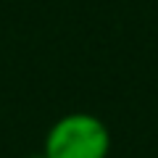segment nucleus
<instances>
[{
	"mask_svg": "<svg viewBox=\"0 0 158 158\" xmlns=\"http://www.w3.org/2000/svg\"><path fill=\"white\" fill-rule=\"evenodd\" d=\"M29 158H45V156H42V153H37V156H29Z\"/></svg>",
	"mask_w": 158,
	"mask_h": 158,
	"instance_id": "f03ea898",
	"label": "nucleus"
},
{
	"mask_svg": "<svg viewBox=\"0 0 158 158\" xmlns=\"http://www.w3.org/2000/svg\"><path fill=\"white\" fill-rule=\"evenodd\" d=\"M111 132L106 121L87 111H71L56 118L42 142L45 158H108Z\"/></svg>",
	"mask_w": 158,
	"mask_h": 158,
	"instance_id": "f257e3e1",
	"label": "nucleus"
}]
</instances>
